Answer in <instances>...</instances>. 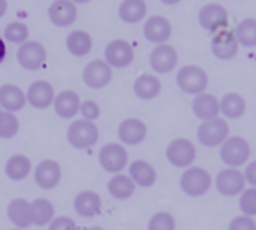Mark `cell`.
Wrapping results in <instances>:
<instances>
[{
	"mask_svg": "<svg viewBox=\"0 0 256 230\" xmlns=\"http://www.w3.org/2000/svg\"><path fill=\"white\" fill-rule=\"evenodd\" d=\"M252 147L243 136H230L219 147V159L226 168L240 169L250 162Z\"/></svg>",
	"mask_w": 256,
	"mask_h": 230,
	"instance_id": "6da1fadb",
	"label": "cell"
},
{
	"mask_svg": "<svg viewBox=\"0 0 256 230\" xmlns=\"http://www.w3.org/2000/svg\"><path fill=\"white\" fill-rule=\"evenodd\" d=\"M213 187V178L210 172L201 166H190L184 169L180 177V189L189 198H202Z\"/></svg>",
	"mask_w": 256,
	"mask_h": 230,
	"instance_id": "7a4b0ae2",
	"label": "cell"
},
{
	"mask_svg": "<svg viewBox=\"0 0 256 230\" xmlns=\"http://www.w3.org/2000/svg\"><path fill=\"white\" fill-rule=\"evenodd\" d=\"M165 157L171 166L177 169H188L195 165L198 159V148L195 142L188 138H176L168 144Z\"/></svg>",
	"mask_w": 256,
	"mask_h": 230,
	"instance_id": "3957f363",
	"label": "cell"
},
{
	"mask_svg": "<svg viewBox=\"0 0 256 230\" xmlns=\"http://www.w3.org/2000/svg\"><path fill=\"white\" fill-rule=\"evenodd\" d=\"M176 82L184 94L198 96L201 93H206L210 79L202 67L196 64H188L178 69L176 75Z\"/></svg>",
	"mask_w": 256,
	"mask_h": 230,
	"instance_id": "277c9868",
	"label": "cell"
},
{
	"mask_svg": "<svg viewBox=\"0 0 256 230\" xmlns=\"http://www.w3.org/2000/svg\"><path fill=\"white\" fill-rule=\"evenodd\" d=\"M230 136V126L222 117L202 121L196 129V139L206 148H219Z\"/></svg>",
	"mask_w": 256,
	"mask_h": 230,
	"instance_id": "5b68a950",
	"label": "cell"
},
{
	"mask_svg": "<svg viewBox=\"0 0 256 230\" xmlns=\"http://www.w3.org/2000/svg\"><path fill=\"white\" fill-rule=\"evenodd\" d=\"M68 142L75 150H87L92 148L99 141V129L94 123L87 120L74 121L66 132Z\"/></svg>",
	"mask_w": 256,
	"mask_h": 230,
	"instance_id": "8992f818",
	"label": "cell"
},
{
	"mask_svg": "<svg viewBox=\"0 0 256 230\" xmlns=\"http://www.w3.org/2000/svg\"><path fill=\"white\" fill-rule=\"evenodd\" d=\"M213 186L216 187L218 193L225 198H238L248 184L243 171L236 168H225L218 172L216 178L213 180Z\"/></svg>",
	"mask_w": 256,
	"mask_h": 230,
	"instance_id": "52a82bcc",
	"label": "cell"
},
{
	"mask_svg": "<svg viewBox=\"0 0 256 230\" xmlns=\"http://www.w3.org/2000/svg\"><path fill=\"white\" fill-rule=\"evenodd\" d=\"M99 165L108 174H122V171L129 163V154L123 144L110 142L104 145L99 151Z\"/></svg>",
	"mask_w": 256,
	"mask_h": 230,
	"instance_id": "ba28073f",
	"label": "cell"
},
{
	"mask_svg": "<svg viewBox=\"0 0 256 230\" xmlns=\"http://www.w3.org/2000/svg\"><path fill=\"white\" fill-rule=\"evenodd\" d=\"M198 22L204 30L216 34L220 30L228 28V12L219 3H208L198 12Z\"/></svg>",
	"mask_w": 256,
	"mask_h": 230,
	"instance_id": "9c48e42d",
	"label": "cell"
},
{
	"mask_svg": "<svg viewBox=\"0 0 256 230\" xmlns=\"http://www.w3.org/2000/svg\"><path fill=\"white\" fill-rule=\"evenodd\" d=\"M238 46L240 43L237 40L234 30L225 28V30L218 31L212 37V52L216 58L222 61L232 60L238 54Z\"/></svg>",
	"mask_w": 256,
	"mask_h": 230,
	"instance_id": "30bf717a",
	"label": "cell"
},
{
	"mask_svg": "<svg viewBox=\"0 0 256 230\" xmlns=\"http://www.w3.org/2000/svg\"><path fill=\"white\" fill-rule=\"evenodd\" d=\"M112 79V69L105 60H93L82 70V81L88 88L100 90Z\"/></svg>",
	"mask_w": 256,
	"mask_h": 230,
	"instance_id": "8fae6325",
	"label": "cell"
},
{
	"mask_svg": "<svg viewBox=\"0 0 256 230\" xmlns=\"http://www.w3.org/2000/svg\"><path fill=\"white\" fill-rule=\"evenodd\" d=\"M134 58H135V54H134L132 45L123 39L111 40L105 48V61L111 67L124 69L132 64Z\"/></svg>",
	"mask_w": 256,
	"mask_h": 230,
	"instance_id": "7c38bea8",
	"label": "cell"
},
{
	"mask_svg": "<svg viewBox=\"0 0 256 230\" xmlns=\"http://www.w3.org/2000/svg\"><path fill=\"white\" fill-rule=\"evenodd\" d=\"M16 60L22 69L38 70L46 60V49L42 43L36 40H28L20 46L16 52Z\"/></svg>",
	"mask_w": 256,
	"mask_h": 230,
	"instance_id": "4fadbf2b",
	"label": "cell"
},
{
	"mask_svg": "<svg viewBox=\"0 0 256 230\" xmlns=\"http://www.w3.org/2000/svg\"><path fill=\"white\" fill-rule=\"evenodd\" d=\"M150 67L156 72V73H170L177 67L178 63V54L176 51L174 46L168 45V43H162L158 45L152 54H150Z\"/></svg>",
	"mask_w": 256,
	"mask_h": 230,
	"instance_id": "5bb4252c",
	"label": "cell"
},
{
	"mask_svg": "<svg viewBox=\"0 0 256 230\" xmlns=\"http://www.w3.org/2000/svg\"><path fill=\"white\" fill-rule=\"evenodd\" d=\"M147 133H148L147 124L142 120L134 118V117L123 120L117 130L120 142L124 145H130V147L142 144L147 138Z\"/></svg>",
	"mask_w": 256,
	"mask_h": 230,
	"instance_id": "9a60e30c",
	"label": "cell"
},
{
	"mask_svg": "<svg viewBox=\"0 0 256 230\" xmlns=\"http://www.w3.org/2000/svg\"><path fill=\"white\" fill-rule=\"evenodd\" d=\"M62 181V168L56 160L45 159L34 169V183L42 190H52Z\"/></svg>",
	"mask_w": 256,
	"mask_h": 230,
	"instance_id": "2e32d148",
	"label": "cell"
},
{
	"mask_svg": "<svg viewBox=\"0 0 256 230\" xmlns=\"http://www.w3.org/2000/svg\"><path fill=\"white\" fill-rule=\"evenodd\" d=\"M142 33L148 42L154 45H162V43H166L168 39L171 37L172 27H171V22L165 16L153 15L146 21Z\"/></svg>",
	"mask_w": 256,
	"mask_h": 230,
	"instance_id": "e0dca14e",
	"label": "cell"
},
{
	"mask_svg": "<svg viewBox=\"0 0 256 230\" xmlns=\"http://www.w3.org/2000/svg\"><path fill=\"white\" fill-rule=\"evenodd\" d=\"M192 112L202 123L220 117L219 99L212 93H201L192 100Z\"/></svg>",
	"mask_w": 256,
	"mask_h": 230,
	"instance_id": "ac0fdd59",
	"label": "cell"
},
{
	"mask_svg": "<svg viewBox=\"0 0 256 230\" xmlns=\"http://www.w3.org/2000/svg\"><path fill=\"white\" fill-rule=\"evenodd\" d=\"M27 103H30L34 109H46L50 105L54 103L56 93L50 82L46 81H34L30 84L26 93Z\"/></svg>",
	"mask_w": 256,
	"mask_h": 230,
	"instance_id": "d6986e66",
	"label": "cell"
},
{
	"mask_svg": "<svg viewBox=\"0 0 256 230\" xmlns=\"http://www.w3.org/2000/svg\"><path fill=\"white\" fill-rule=\"evenodd\" d=\"M76 6L70 0H54L48 7V18L57 27L72 25L76 19Z\"/></svg>",
	"mask_w": 256,
	"mask_h": 230,
	"instance_id": "ffe728a7",
	"label": "cell"
},
{
	"mask_svg": "<svg viewBox=\"0 0 256 230\" xmlns=\"http://www.w3.org/2000/svg\"><path fill=\"white\" fill-rule=\"evenodd\" d=\"M128 175L134 181V184L141 189H150L158 181V172L154 166L147 160H134L129 165Z\"/></svg>",
	"mask_w": 256,
	"mask_h": 230,
	"instance_id": "44dd1931",
	"label": "cell"
},
{
	"mask_svg": "<svg viewBox=\"0 0 256 230\" xmlns=\"http://www.w3.org/2000/svg\"><path fill=\"white\" fill-rule=\"evenodd\" d=\"M8 219L12 225L16 226V229H27L33 225L32 217V204L26 199H14L8 204Z\"/></svg>",
	"mask_w": 256,
	"mask_h": 230,
	"instance_id": "7402d4cb",
	"label": "cell"
},
{
	"mask_svg": "<svg viewBox=\"0 0 256 230\" xmlns=\"http://www.w3.org/2000/svg\"><path fill=\"white\" fill-rule=\"evenodd\" d=\"M100 208H102V199L96 192L86 190L78 193L74 199V210L80 217L93 219L100 213Z\"/></svg>",
	"mask_w": 256,
	"mask_h": 230,
	"instance_id": "603a6c76",
	"label": "cell"
},
{
	"mask_svg": "<svg viewBox=\"0 0 256 230\" xmlns=\"http://www.w3.org/2000/svg\"><path fill=\"white\" fill-rule=\"evenodd\" d=\"M27 103L26 93L15 84H3L0 87V108L6 112H18Z\"/></svg>",
	"mask_w": 256,
	"mask_h": 230,
	"instance_id": "cb8c5ba5",
	"label": "cell"
},
{
	"mask_svg": "<svg viewBox=\"0 0 256 230\" xmlns=\"http://www.w3.org/2000/svg\"><path fill=\"white\" fill-rule=\"evenodd\" d=\"M54 111L60 118L69 120L72 117H75L80 112V106H81V100L80 96L72 91V90H63L60 91L56 99H54Z\"/></svg>",
	"mask_w": 256,
	"mask_h": 230,
	"instance_id": "d4e9b609",
	"label": "cell"
},
{
	"mask_svg": "<svg viewBox=\"0 0 256 230\" xmlns=\"http://www.w3.org/2000/svg\"><path fill=\"white\" fill-rule=\"evenodd\" d=\"M220 115L228 120H238L246 114L248 103L246 99L238 93H226L219 100Z\"/></svg>",
	"mask_w": 256,
	"mask_h": 230,
	"instance_id": "484cf974",
	"label": "cell"
},
{
	"mask_svg": "<svg viewBox=\"0 0 256 230\" xmlns=\"http://www.w3.org/2000/svg\"><path fill=\"white\" fill-rule=\"evenodd\" d=\"M162 91V82L158 76L144 73L138 76L134 82V93L141 100H153Z\"/></svg>",
	"mask_w": 256,
	"mask_h": 230,
	"instance_id": "4316f807",
	"label": "cell"
},
{
	"mask_svg": "<svg viewBox=\"0 0 256 230\" xmlns=\"http://www.w3.org/2000/svg\"><path fill=\"white\" fill-rule=\"evenodd\" d=\"M108 193L111 195V198L117 199V201H128L134 196L136 186L134 184V181L129 178V175H123V174H116L106 184Z\"/></svg>",
	"mask_w": 256,
	"mask_h": 230,
	"instance_id": "83f0119b",
	"label": "cell"
},
{
	"mask_svg": "<svg viewBox=\"0 0 256 230\" xmlns=\"http://www.w3.org/2000/svg\"><path fill=\"white\" fill-rule=\"evenodd\" d=\"M32 172V162L24 154H14L4 165V174L12 181H22Z\"/></svg>",
	"mask_w": 256,
	"mask_h": 230,
	"instance_id": "f1b7e54d",
	"label": "cell"
},
{
	"mask_svg": "<svg viewBox=\"0 0 256 230\" xmlns=\"http://www.w3.org/2000/svg\"><path fill=\"white\" fill-rule=\"evenodd\" d=\"M147 4L144 0H123L118 6V16L126 24H136L144 19Z\"/></svg>",
	"mask_w": 256,
	"mask_h": 230,
	"instance_id": "f546056e",
	"label": "cell"
},
{
	"mask_svg": "<svg viewBox=\"0 0 256 230\" xmlns=\"http://www.w3.org/2000/svg\"><path fill=\"white\" fill-rule=\"evenodd\" d=\"M92 46H93L92 36L87 31H82V30L72 31L66 39V48L75 57L87 55L92 51Z\"/></svg>",
	"mask_w": 256,
	"mask_h": 230,
	"instance_id": "4dcf8cb0",
	"label": "cell"
},
{
	"mask_svg": "<svg viewBox=\"0 0 256 230\" xmlns=\"http://www.w3.org/2000/svg\"><path fill=\"white\" fill-rule=\"evenodd\" d=\"M30 204H32V217L34 226L44 228L54 220V205L48 199L39 198Z\"/></svg>",
	"mask_w": 256,
	"mask_h": 230,
	"instance_id": "1f68e13d",
	"label": "cell"
},
{
	"mask_svg": "<svg viewBox=\"0 0 256 230\" xmlns=\"http://www.w3.org/2000/svg\"><path fill=\"white\" fill-rule=\"evenodd\" d=\"M236 36L240 45L246 48H255L256 46V19L255 18H246L243 19L237 28Z\"/></svg>",
	"mask_w": 256,
	"mask_h": 230,
	"instance_id": "d6a6232c",
	"label": "cell"
},
{
	"mask_svg": "<svg viewBox=\"0 0 256 230\" xmlns=\"http://www.w3.org/2000/svg\"><path fill=\"white\" fill-rule=\"evenodd\" d=\"M147 230H177L176 217L168 211H159L150 217Z\"/></svg>",
	"mask_w": 256,
	"mask_h": 230,
	"instance_id": "836d02e7",
	"label": "cell"
},
{
	"mask_svg": "<svg viewBox=\"0 0 256 230\" xmlns=\"http://www.w3.org/2000/svg\"><path fill=\"white\" fill-rule=\"evenodd\" d=\"M238 208L243 216L246 217H256V189L246 187L243 193L238 196Z\"/></svg>",
	"mask_w": 256,
	"mask_h": 230,
	"instance_id": "e575fe53",
	"label": "cell"
},
{
	"mask_svg": "<svg viewBox=\"0 0 256 230\" xmlns=\"http://www.w3.org/2000/svg\"><path fill=\"white\" fill-rule=\"evenodd\" d=\"M20 130L18 118L12 112L3 111L0 115V139H12Z\"/></svg>",
	"mask_w": 256,
	"mask_h": 230,
	"instance_id": "d590c367",
	"label": "cell"
},
{
	"mask_svg": "<svg viewBox=\"0 0 256 230\" xmlns=\"http://www.w3.org/2000/svg\"><path fill=\"white\" fill-rule=\"evenodd\" d=\"M4 39L9 40L10 43H26L27 42V37H28V28L26 24L22 22H10L6 25L4 28Z\"/></svg>",
	"mask_w": 256,
	"mask_h": 230,
	"instance_id": "8d00e7d4",
	"label": "cell"
},
{
	"mask_svg": "<svg viewBox=\"0 0 256 230\" xmlns=\"http://www.w3.org/2000/svg\"><path fill=\"white\" fill-rule=\"evenodd\" d=\"M80 112L82 115V120H87V121H94L100 117V108L96 102L93 100H86L81 103L80 106Z\"/></svg>",
	"mask_w": 256,
	"mask_h": 230,
	"instance_id": "74e56055",
	"label": "cell"
},
{
	"mask_svg": "<svg viewBox=\"0 0 256 230\" xmlns=\"http://www.w3.org/2000/svg\"><path fill=\"white\" fill-rule=\"evenodd\" d=\"M228 230H256V222L252 217L240 214L230 222Z\"/></svg>",
	"mask_w": 256,
	"mask_h": 230,
	"instance_id": "f35d334b",
	"label": "cell"
},
{
	"mask_svg": "<svg viewBox=\"0 0 256 230\" xmlns=\"http://www.w3.org/2000/svg\"><path fill=\"white\" fill-rule=\"evenodd\" d=\"M48 230H76L75 222L69 217H57L50 223Z\"/></svg>",
	"mask_w": 256,
	"mask_h": 230,
	"instance_id": "ab89813d",
	"label": "cell"
},
{
	"mask_svg": "<svg viewBox=\"0 0 256 230\" xmlns=\"http://www.w3.org/2000/svg\"><path fill=\"white\" fill-rule=\"evenodd\" d=\"M246 184L249 187H255L256 189V160H252L246 165L244 171H243Z\"/></svg>",
	"mask_w": 256,
	"mask_h": 230,
	"instance_id": "60d3db41",
	"label": "cell"
},
{
	"mask_svg": "<svg viewBox=\"0 0 256 230\" xmlns=\"http://www.w3.org/2000/svg\"><path fill=\"white\" fill-rule=\"evenodd\" d=\"M4 57H6V45H4V40L0 37V63L4 60Z\"/></svg>",
	"mask_w": 256,
	"mask_h": 230,
	"instance_id": "b9f144b4",
	"label": "cell"
},
{
	"mask_svg": "<svg viewBox=\"0 0 256 230\" xmlns=\"http://www.w3.org/2000/svg\"><path fill=\"white\" fill-rule=\"evenodd\" d=\"M8 10V1L6 0H0V18L6 13Z\"/></svg>",
	"mask_w": 256,
	"mask_h": 230,
	"instance_id": "7bdbcfd3",
	"label": "cell"
},
{
	"mask_svg": "<svg viewBox=\"0 0 256 230\" xmlns=\"http://www.w3.org/2000/svg\"><path fill=\"white\" fill-rule=\"evenodd\" d=\"M162 3H165V4H177V3H180L182 0H160Z\"/></svg>",
	"mask_w": 256,
	"mask_h": 230,
	"instance_id": "ee69618b",
	"label": "cell"
},
{
	"mask_svg": "<svg viewBox=\"0 0 256 230\" xmlns=\"http://www.w3.org/2000/svg\"><path fill=\"white\" fill-rule=\"evenodd\" d=\"M88 1H92V0H72V3H80V4H86Z\"/></svg>",
	"mask_w": 256,
	"mask_h": 230,
	"instance_id": "f6af8a7d",
	"label": "cell"
},
{
	"mask_svg": "<svg viewBox=\"0 0 256 230\" xmlns=\"http://www.w3.org/2000/svg\"><path fill=\"white\" fill-rule=\"evenodd\" d=\"M86 230H104L102 228H90V229H86Z\"/></svg>",
	"mask_w": 256,
	"mask_h": 230,
	"instance_id": "bcb514c9",
	"label": "cell"
},
{
	"mask_svg": "<svg viewBox=\"0 0 256 230\" xmlns=\"http://www.w3.org/2000/svg\"><path fill=\"white\" fill-rule=\"evenodd\" d=\"M2 112H3V111H2V109H0V115H2Z\"/></svg>",
	"mask_w": 256,
	"mask_h": 230,
	"instance_id": "7dc6e473",
	"label": "cell"
},
{
	"mask_svg": "<svg viewBox=\"0 0 256 230\" xmlns=\"http://www.w3.org/2000/svg\"><path fill=\"white\" fill-rule=\"evenodd\" d=\"M12 230H22V229H12Z\"/></svg>",
	"mask_w": 256,
	"mask_h": 230,
	"instance_id": "c3c4849f",
	"label": "cell"
}]
</instances>
